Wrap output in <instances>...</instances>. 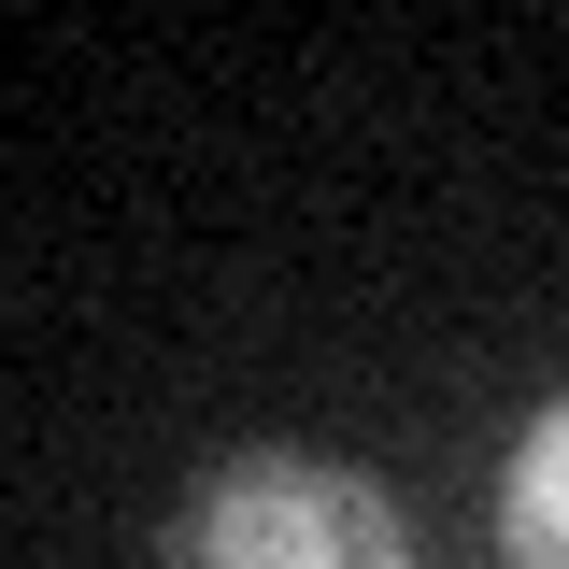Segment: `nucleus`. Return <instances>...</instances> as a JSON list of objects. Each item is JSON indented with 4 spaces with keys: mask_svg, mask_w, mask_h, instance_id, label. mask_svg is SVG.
<instances>
[{
    "mask_svg": "<svg viewBox=\"0 0 569 569\" xmlns=\"http://www.w3.org/2000/svg\"><path fill=\"white\" fill-rule=\"evenodd\" d=\"M157 569H413L399 498L342 470V456H299V441H242L213 456L200 485L171 498Z\"/></svg>",
    "mask_w": 569,
    "mask_h": 569,
    "instance_id": "obj_1",
    "label": "nucleus"
},
{
    "mask_svg": "<svg viewBox=\"0 0 569 569\" xmlns=\"http://www.w3.org/2000/svg\"><path fill=\"white\" fill-rule=\"evenodd\" d=\"M498 556H512V569H569V399H541V427L512 441V485H498Z\"/></svg>",
    "mask_w": 569,
    "mask_h": 569,
    "instance_id": "obj_2",
    "label": "nucleus"
}]
</instances>
